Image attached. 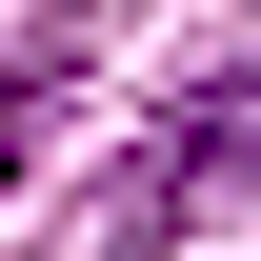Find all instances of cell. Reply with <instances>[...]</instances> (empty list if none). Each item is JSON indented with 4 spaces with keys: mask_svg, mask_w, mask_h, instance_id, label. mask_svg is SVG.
<instances>
[{
    "mask_svg": "<svg viewBox=\"0 0 261 261\" xmlns=\"http://www.w3.org/2000/svg\"><path fill=\"white\" fill-rule=\"evenodd\" d=\"M241 161H261V81H241V100H181V121H161V161L121 181V241H181V221H201Z\"/></svg>",
    "mask_w": 261,
    "mask_h": 261,
    "instance_id": "cell-1",
    "label": "cell"
},
{
    "mask_svg": "<svg viewBox=\"0 0 261 261\" xmlns=\"http://www.w3.org/2000/svg\"><path fill=\"white\" fill-rule=\"evenodd\" d=\"M61 81H81V40H0V181H20L40 121H61Z\"/></svg>",
    "mask_w": 261,
    "mask_h": 261,
    "instance_id": "cell-2",
    "label": "cell"
}]
</instances>
